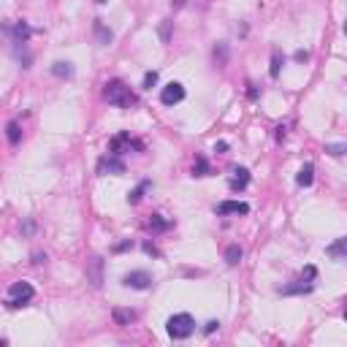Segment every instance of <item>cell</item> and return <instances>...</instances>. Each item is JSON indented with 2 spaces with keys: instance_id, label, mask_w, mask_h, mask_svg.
<instances>
[{
  "instance_id": "1",
  "label": "cell",
  "mask_w": 347,
  "mask_h": 347,
  "mask_svg": "<svg viewBox=\"0 0 347 347\" xmlns=\"http://www.w3.org/2000/svg\"><path fill=\"white\" fill-rule=\"evenodd\" d=\"M103 98H106L111 106H117V109H130L136 103V95L130 92V87L125 82H120V79H111V82L106 84Z\"/></svg>"
},
{
  "instance_id": "2",
  "label": "cell",
  "mask_w": 347,
  "mask_h": 347,
  "mask_svg": "<svg viewBox=\"0 0 347 347\" xmlns=\"http://www.w3.org/2000/svg\"><path fill=\"white\" fill-rule=\"evenodd\" d=\"M166 331H169L171 339H187V337H193V331H195V318L190 312H176V315L169 318Z\"/></svg>"
},
{
  "instance_id": "3",
  "label": "cell",
  "mask_w": 347,
  "mask_h": 347,
  "mask_svg": "<svg viewBox=\"0 0 347 347\" xmlns=\"http://www.w3.org/2000/svg\"><path fill=\"white\" fill-rule=\"evenodd\" d=\"M33 299H35V288L22 280V282H14L8 288V301L5 304H8L11 309H19V307H24V304H30Z\"/></svg>"
},
{
  "instance_id": "4",
  "label": "cell",
  "mask_w": 347,
  "mask_h": 347,
  "mask_svg": "<svg viewBox=\"0 0 347 347\" xmlns=\"http://www.w3.org/2000/svg\"><path fill=\"white\" fill-rule=\"evenodd\" d=\"M84 274H87V282H90L95 290L103 288V282H106V260H103L101 255H92L90 260H87Z\"/></svg>"
},
{
  "instance_id": "5",
  "label": "cell",
  "mask_w": 347,
  "mask_h": 347,
  "mask_svg": "<svg viewBox=\"0 0 347 347\" xmlns=\"http://www.w3.org/2000/svg\"><path fill=\"white\" fill-rule=\"evenodd\" d=\"M122 285L125 288H133V290H147L152 285V274L144 269H136V271H128L125 277H122Z\"/></svg>"
},
{
  "instance_id": "6",
  "label": "cell",
  "mask_w": 347,
  "mask_h": 347,
  "mask_svg": "<svg viewBox=\"0 0 347 347\" xmlns=\"http://www.w3.org/2000/svg\"><path fill=\"white\" fill-rule=\"evenodd\" d=\"M182 101H184V87L179 82H171L160 90V103H163V106H176V103H182Z\"/></svg>"
},
{
  "instance_id": "7",
  "label": "cell",
  "mask_w": 347,
  "mask_h": 347,
  "mask_svg": "<svg viewBox=\"0 0 347 347\" xmlns=\"http://www.w3.org/2000/svg\"><path fill=\"white\" fill-rule=\"evenodd\" d=\"M130 150V147H133V150H144V144H141V141H136V139H130V133H117L114 139L109 141V152L111 155H122V150Z\"/></svg>"
},
{
  "instance_id": "8",
  "label": "cell",
  "mask_w": 347,
  "mask_h": 347,
  "mask_svg": "<svg viewBox=\"0 0 347 347\" xmlns=\"http://www.w3.org/2000/svg\"><path fill=\"white\" fill-rule=\"evenodd\" d=\"M98 174H125V163L120 160V155H106L98 160Z\"/></svg>"
},
{
  "instance_id": "9",
  "label": "cell",
  "mask_w": 347,
  "mask_h": 347,
  "mask_svg": "<svg viewBox=\"0 0 347 347\" xmlns=\"http://www.w3.org/2000/svg\"><path fill=\"white\" fill-rule=\"evenodd\" d=\"M250 212V203H244V201H222V203H217V214L220 217H225V214H247Z\"/></svg>"
},
{
  "instance_id": "10",
  "label": "cell",
  "mask_w": 347,
  "mask_h": 347,
  "mask_svg": "<svg viewBox=\"0 0 347 347\" xmlns=\"http://www.w3.org/2000/svg\"><path fill=\"white\" fill-rule=\"evenodd\" d=\"M315 285L307 282V280H299V282H290V285H282L280 288V296H304V293H312Z\"/></svg>"
},
{
  "instance_id": "11",
  "label": "cell",
  "mask_w": 347,
  "mask_h": 347,
  "mask_svg": "<svg viewBox=\"0 0 347 347\" xmlns=\"http://www.w3.org/2000/svg\"><path fill=\"white\" fill-rule=\"evenodd\" d=\"M8 35H11V41H14V43H27L30 35H33V30H30L27 22H16V24H11Z\"/></svg>"
},
{
  "instance_id": "12",
  "label": "cell",
  "mask_w": 347,
  "mask_h": 347,
  "mask_svg": "<svg viewBox=\"0 0 347 347\" xmlns=\"http://www.w3.org/2000/svg\"><path fill=\"white\" fill-rule=\"evenodd\" d=\"M228 57H231V49H228V43H225V41L214 43V49H212L214 65H217V68H225V65H228Z\"/></svg>"
},
{
  "instance_id": "13",
  "label": "cell",
  "mask_w": 347,
  "mask_h": 347,
  "mask_svg": "<svg viewBox=\"0 0 347 347\" xmlns=\"http://www.w3.org/2000/svg\"><path fill=\"white\" fill-rule=\"evenodd\" d=\"M136 318H139V315H136L133 309H122V307H117L114 312H111V320H114V326H122V328L130 326Z\"/></svg>"
},
{
  "instance_id": "14",
  "label": "cell",
  "mask_w": 347,
  "mask_h": 347,
  "mask_svg": "<svg viewBox=\"0 0 347 347\" xmlns=\"http://www.w3.org/2000/svg\"><path fill=\"white\" fill-rule=\"evenodd\" d=\"M92 30H95V38H98V43H103V46L114 41V33H111L106 24H103V19H95V22H92Z\"/></svg>"
},
{
  "instance_id": "15",
  "label": "cell",
  "mask_w": 347,
  "mask_h": 347,
  "mask_svg": "<svg viewBox=\"0 0 347 347\" xmlns=\"http://www.w3.org/2000/svg\"><path fill=\"white\" fill-rule=\"evenodd\" d=\"M296 182H299L301 187H309V184L315 182V166L312 163H304L301 171H299V176H296Z\"/></svg>"
},
{
  "instance_id": "16",
  "label": "cell",
  "mask_w": 347,
  "mask_h": 347,
  "mask_svg": "<svg viewBox=\"0 0 347 347\" xmlns=\"http://www.w3.org/2000/svg\"><path fill=\"white\" fill-rule=\"evenodd\" d=\"M345 250H347V239L339 236L331 247H326V255H328V258H334V260H342V258H345Z\"/></svg>"
},
{
  "instance_id": "17",
  "label": "cell",
  "mask_w": 347,
  "mask_h": 347,
  "mask_svg": "<svg viewBox=\"0 0 347 347\" xmlns=\"http://www.w3.org/2000/svg\"><path fill=\"white\" fill-rule=\"evenodd\" d=\"M236 176H231V190H244L250 184V171L247 169H236Z\"/></svg>"
},
{
  "instance_id": "18",
  "label": "cell",
  "mask_w": 347,
  "mask_h": 347,
  "mask_svg": "<svg viewBox=\"0 0 347 347\" xmlns=\"http://www.w3.org/2000/svg\"><path fill=\"white\" fill-rule=\"evenodd\" d=\"M5 139H8V144H11V147L19 144V141H22V128H19V122L11 120L8 125H5Z\"/></svg>"
},
{
  "instance_id": "19",
  "label": "cell",
  "mask_w": 347,
  "mask_h": 347,
  "mask_svg": "<svg viewBox=\"0 0 347 347\" xmlns=\"http://www.w3.org/2000/svg\"><path fill=\"white\" fill-rule=\"evenodd\" d=\"M52 73L57 79H71L73 76V65L71 63H63V60H57V63H52Z\"/></svg>"
},
{
  "instance_id": "20",
  "label": "cell",
  "mask_w": 347,
  "mask_h": 347,
  "mask_svg": "<svg viewBox=\"0 0 347 347\" xmlns=\"http://www.w3.org/2000/svg\"><path fill=\"white\" fill-rule=\"evenodd\" d=\"M241 258H244V250H241L239 244H231V247L225 250V263H228V266H239Z\"/></svg>"
},
{
  "instance_id": "21",
  "label": "cell",
  "mask_w": 347,
  "mask_h": 347,
  "mask_svg": "<svg viewBox=\"0 0 347 347\" xmlns=\"http://www.w3.org/2000/svg\"><path fill=\"white\" fill-rule=\"evenodd\" d=\"M285 65V57H282V52L280 49H274V52H271V68H269V76L271 79H277L280 76V68Z\"/></svg>"
},
{
  "instance_id": "22",
  "label": "cell",
  "mask_w": 347,
  "mask_h": 347,
  "mask_svg": "<svg viewBox=\"0 0 347 347\" xmlns=\"http://www.w3.org/2000/svg\"><path fill=\"white\" fill-rule=\"evenodd\" d=\"M150 228H152V233H163V231H169V228H171V222L163 220V214H152L150 217Z\"/></svg>"
},
{
  "instance_id": "23",
  "label": "cell",
  "mask_w": 347,
  "mask_h": 347,
  "mask_svg": "<svg viewBox=\"0 0 347 347\" xmlns=\"http://www.w3.org/2000/svg\"><path fill=\"white\" fill-rule=\"evenodd\" d=\"M212 174V169H209V160L206 158H195L193 163V176H209Z\"/></svg>"
},
{
  "instance_id": "24",
  "label": "cell",
  "mask_w": 347,
  "mask_h": 347,
  "mask_svg": "<svg viewBox=\"0 0 347 347\" xmlns=\"http://www.w3.org/2000/svg\"><path fill=\"white\" fill-rule=\"evenodd\" d=\"M147 187H150V179H144V182L139 184V187L133 190V193H128V203H139L141 198H144V193H147Z\"/></svg>"
},
{
  "instance_id": "25",
  "label": "cell",
  "mask_w": 347,
  "mask_h": 347,
  "mask_svg": "<svg viewBox=\"0 0 347 347\" xmlns=\"http://www.w3.org/2000/svg\"><path fill=\"white\" fill-rule=\"evenodd\" d=\"M19 231H22V236H33V233L38 231V225H35V220H30V217H27V220L19 225Z\"/></svg>"
},
{
  "instance_id": "26",
  "label": "cell",
  "mask_w": 347,
  "mask_h": 347,
  "mask_svg": "<svg viewBox=\"0 0 347 347\" xmlns=\"http://www.w3.org/2000/svg\"><path fill=\"white\" fill-rule=\"evenodd\" d=\"M155 84H158V71H147L144 73V84L141 87H144V90H152Z\"/></svg>"
},
{
  "instance_id": "27",
  "label": "cell",
  "mask_w": 347,
  "mask_h": 347,
  "mask_svg": "<svg viewBox=\"0 0 347 347\" xmlns=\"http://www.w3.org/2000/svg\"><path fill=\"white\" fill-rule=\"evenodd\" d=\"M345 150H347L345 144H328V147H326V152L331 155V158H342V155H345Z\"/></svg>"
},
{
  "instance_id": "28",
  "label": "cell",
  "mask_w": 347,
  "mask_h": 347,
  "mask_svg": "<svg viewBox=\"0 0 347 347\" xmlns=\"http://www.w3.org/2000/svg\"><path fill=\"white\" fill-rule=\"evenodd\" d=\"M160 38H163V43L171 41V22H163V24H160Z\"/></svg>"
},
{
  "instance_id": "29",
  "label": "cell",
  "mask_w": 347,
  "mask_h": 347,
  "mask_svg": "<svg viewBox=\"0 0 347 347\" xmlns=\"http://www.w3.org/2000/svg\"><path fill=\"white\" fill-rule=\"evenodd\" d=\"M247 98H250V101H258V98H260V90L255 84H247Z\"/></svg>"
},
{
  "instance_id": "30",
  "label": "cell",
  "mask_w": 347,
  "mask_h": 347,
  "mask_svg": "<svg viewBox=\"0 0 347 347\" xmlns=\"http://www.w3.org/2000/svg\"><path fill=\"white\" fill-rule=\"evenodd\" d=\"M125 250H133V241H130V239L120 241V244H114V252H125Z\"/></svg>"
},
{
  "instance_id": "31",
  "label": "cell",
  "mask_w": 347,
  "mask_h": 347,
  "mask_svg": "<svg viewBox=\"0 0 347 347\" xmlns=\"http://www.w3.org/2000/svg\"><path fill=\"white\" fill-rule=\"evenodd\" d=\"M315 277H318V269H315V266H307V269H304V280L312 282Z\"/></svg>"
},
{
  "instance_id": "32",
  "label": "cell",
  "mask_w": 347,
  "mask_h": 347,
  "mask_svg": "<svg viewBox=\"0 0 347 347\" xmlns=\"http://www.w3.org/2000/svg\"><path fill=\"white\" fill-rule=\"evenodd\" d=\"M144 252H147V255H160V252H158V247H155L152 241H147V244H144Z\"/></svg>"
},
{
  "instance_id": "33",
  "label": "cell",
  "mask_w": 347,
  "mask_h": 347,
  "mask_svg": "<svg viewBox=\"0 0 347 347\" xmlns=\"http://www.w3.org/2000/svg\"><path fill=\"white\" fill-rule=\"evenodd\" d=\"M217 328H220V323H217V320H209V323H206V328H203V331H206V334H214Z\"/></svg>"
},
{
  "instance_id": "34",
  "label": "cell",
  "mask_w": 347,
  "mask_h": 347,
  "mask_svg": "<svg viewBox=\"0 0 347 347\" xmlns=\"http://www.w3.org/2000/svg\"><path fill=\"white\" fill-rule=\"evenodd\" d=\"M214 152H228V141H217V144H214Z\"/></svg>"
},
{
  "instance_id": "35",
  "label": "cell",
  "mask_w": 347,
  "mask_h": 347,
  "mask_svg": "<svg viewBox=\"0 0 347 347\" xmlns=\"http://www.w3.org/2000/svg\"><path fill=\"white\" fill-rule=\"evenodd\" d=\"M46 260V252H33V263H43Z\"/></svg>"
},
{
  "instance_id": "36",
  "label": "cell",
  "mask_w": 347,
  "mask_h": 347,
  "mask_svg": "<svg viewBox=\"0 0 347 347\" xmlns=\"http://www.w3.org/2000/svg\"><path fill=\"white\" fill-rule=\"evenodd\" d=\"M296 60H299V63H304V60H309V52H304V49H299V52H296Z\"/></svg>"
},
{
  "instance_id": "37",
  "label": "cell",
  "mask_w": 347,
  "mask_h": 347,
  "mask_svg": "<svg viewBox=\"0 0 347 347\" xmlns=\"http://www.w3.org/2000/svg\"><path fill=\"white\" fill-rule=\"evenodd\" d=\"M285 130H288L285 125H280V128H277V133H274V136H277V141H282V139H285Z\"/></svg>"
},
{
  "instance_id": "38",
  "label": "cell",
  "mask_w": 347,
  "mask_h": 347,
  "mask_svg": "<svg viewBox=\"0 0 347 347\" xmlns=\"http://www.w3.org/2000/svg\"><path fill=\"white\" fill-rule=\"evenodd\" d=\"M95 3H98V5H103V3H106V0H95Z\"/></svg>"
},
{
  "instance_id": "39",
  "label": "cell",
  "mask_w": 347,
  "mask_h": 347,
  "mask_svg": "<svg viewBox=\"0 0 347 347\" xmlns=\"http://www.w3.org/2000/svg\"><path fill=\"white\" fill-rule=\"evenodd\" d=\"M3 345H5V339H0V347H3Z\"/></svg>"
}]
</instances>
